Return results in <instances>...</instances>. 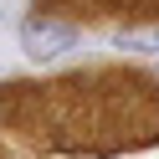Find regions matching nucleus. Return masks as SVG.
Wrapping results in <instances>:
<instances>
[{
  "label": "nucleus",
  "instance_id": "nucleus-1",
  "mask_svg": "<svg viewBox=\"0 0 159 159\" xmlns=\"http://www.w3.org/2000/svg\"><path fill=\"white\" fill-rule=\"evenodd\" d=\"M5 134L62 154H128L159 144V77L87 67L46 82H5Z\"/></svg>",
  "mask_w": 159,
  "mask_h": 159
},
{
  "label": "nucleus",
  "instance_id": "nucleus-3",
  "mask_svg": "<svg viewBox=\"0 0 159 159\" xmlns=\"http://www.w3.org/2000/svg\"><path fill=\"white\" fill-rule=\"evenodd\" d=\"M77 41V26L72 21H57V16H26L21 21V46L36 57V62H52L57 52Z\"/></svg>",
  "mask_w": 159,
  "mask_h": 159
},
{
  "label": "nucleus",
  "instance_id": "nucleus-2",
  "mask_svg": "<svg viewBox=\"0 0 159 159\" xmlns=\"http://www.w3.org/2000/svg\"><path fill=\"white\" fill-rule=\"evenodd\" d=\"M36 16H72V21H134V26H159V0H36Z\"/></svg>",
  "mask_w": 159,
  "mask_h": 159
}]
</instances>
